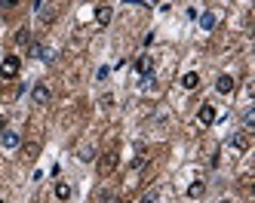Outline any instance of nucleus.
<instances>
[{
    "label": "nucleus",
    "mask_w": 255,
    "mask_h": 203,
    "mask_svg": "<svg viewBox=\"0 0 255 203\" xmlns=\"http://www.w3.org/2000/svg\"><path fill=\"white\" fill-rule=\"evenodd\" d=\"M135 71L141 74V77H151V74H154V59H151L148 52H144V55H138V59H135Z\"/></svg>",
    "instance_id": "6"
},
{
    "label": "nucleus",
    "mask_w": 255,
    "mask_h": 203,
    "mask_svg": "<svg viewBox=\"0 0 255 203\" xmlns=\"http://www.w3.org/2000/svg\"><path fill=\"white\" fill-rule=\"evenodd\" d=\"M117 163H120V154H117V151H105V154L96 160V166H99V176H111V173L117 170Z\"/></svg>",
    "instance_id": "1"
},
{
    "label": "nucleus",
    "mask_w": 255,
    "mask_h": 203,
    "mask_svg": "<svg viewBox=\"0 0 255 203\" xmlns=\"http://www.w3.org/2000/svg\"><path fill=\"white\" fill-rule=\"evenodd\" d=\"M181 86H185V89H197V86H200V74H197V71L181 74Z\"/></svg>",
    "instance_id": "10"
},
{
    "label": "nucleus",
    "mask_w": 255,
    "mask_h": 203,
    "mask_svg": "<svg viewBox=\"0 0 255 203\" xmlns=\"http://www.w3.org/2000/svg\"><path fill=\"white\" fill-rule=\"evenodd\" d=\"M19 145H22V136L15 133V129H3V133H0V148H3V151H15Z\"/></svg>",
    "instance_id": "3"
},
{
    "label": "nucleus",
    "mask_w": 255,
    "mask_h": 203,
    "mask_svg": "<svg viewBox=\"0 0 255 203\" xmlns=\"http://www.w3.org/2000/svg\"><path fill=\"white\" fill-rule=\"evenodd\" d=\"M234 86H237V80L231 77V74H218V80H215V89L222 92V96H231V92H234Z\"/></svg>",
    "instance_id": "7"
},
{
    "label": "nucleus",
    "mask_w": 255,
    "mask_h": 203,
    "mask_svg": "<svg viewBox=\"0 0 255 203\" xmlns=\"http://www.w3.org/2000/svg\"><path fill=\"white\" fill-rule=\"evenodd\" d=\"M215 117H218V114H215V108H212L209 102H203V105H200V111H197V120L203 123V126H212V123H215Z\"/></svg>",
    "instance_id": "5"
},
{
    "label": "nucleus",
    "mask_w": 255,
    "mask_h": 203,
    "mask_svg": "<svg viewBox=\"0 0 255 203\" xmlns=\"http://www.w3.org/2000/svg\"><path fill=\"white\" fill-rule=\"evenodd\" d=\"M252 123H255V114H252V108H249V111H246V117H243V133H249Z\"/></svg>",
    "instance_id": "15"
},
{
    "label": "nucleus",
    "mask_w": 255,
    "mask_h": 203,
    "mask_svg": "<svg viewBox=\"0 0 255 203\" xmlns=\"http://www.w3.org/2000/svg\"><path fill=\"white\" fill-rule=\"evenodd\" d=\"M77 157H80L83 163H93V160H96V148H93V145H86V148H80V154H77Z\"/></svg>",
    "instance_id": "14"
},
{
    "label": "nucleus",
    "mask_w": 255,
    "mask_h": 203,
    "mask_svg": "<svg viewBox=\"0 0 255 203\" xmlns=\"http://www.w3.org/2000/svg\"><path fill=\"white\" fill-rule=\"evenodd\" d=\"M126 3H132V0H126Z\"/></svg>",
    "instance_id": "22"
},
{
    "label": "nucleus",
    "mask_w": 255,
    "mask_h": 203,
    "mask_svg": "<svg viewBox=\"0 0 255 203\" xmlns=\"http://www.w3.org/2000/svg\"><path fill=\"white\" fill-rule=\"evenodd\" d=\"M19 68H22V62H19V55H3L0 59V77H15L19 74Z\"/></svg>",
    "instance_id": "2"
},
{
    "label": "nucleus",
    "mask_w": 255,
    "mask_h": 203,
    "mask_svg": "<svg viewBox=\"0 0 255 203\" xmlns=\"http://www.w3.org/2000/svg\"><path fill=\"white\" fill-rule=\"evenodd\" d=\"M3 129H6V120H3V117H0V133H3Z\"/></svg>",
    "instance_id": "19"
},
{
    "label": "nucleus",
    "mask_w": 255,
    "mask_h": 203,
    "mask_svg": "<svg viewBox=\"0 0 255 203\" xmlns=\"http://www.w3.org/2000/svg\"><path fill=\"white\" fill-rule=\"evenodd\" d=\"M200 28H203V31H212V28H215V12H203V15H200Z\"/></svg>",
    "instance_id": "13"
},
{
    "label": "nucleus",
    "mask_w": 255,
    "mask_h": 203,
    "mask_svg": "<svg viewBox=\"0 0 255 203\" xmlns=\"http://www.w3.org/2000/svg\"><path fill=\"white\" fill-rule=\"evenodd\" d=\"M157 200H160V194H157V191H148V194H144V200H141V203H157Z\"/></svg>",
    "instance_id": "18"
},
{
    "label": "nucleus",
    "mask_w": 255,
    "mask_h": 203,
    "mask_svg": "<svg viewBox=\"0 0 255 203\" xmlns=\"http://www.w3.org/2000/svg\"><path fill=\"white\" fill-rule=\"evenodd\" d=\"M0 203H6V200H3V197H0Z\"/></svg>",
    "instance_id": "20"
},
{
    "label": "nucleus",
    "mask_w": 255,
    "mask_h": 203,
    "mask_svg": "<svg viewBox=\"0 0 255 203\" xmlns=\"http://www.w3.org/2000/svg\"><path fill=\"white\" fill-rule=\"evenodd\" d=\"M228 148H234V151H246V148H249L246 133H234V136L228 139Z\"/></svg>",
    "instance_id": "9"
},
{
    "label": "nucleus",
    "mask_w": 255,
    "mask_h": 203,
    "mask_svg": "<svg viewBox=\"0 0 255 203\" xmlns=\"http://www.w3.org/2000/svg\"><path fill=\"white\" fill-rule=\"evenodd\" d=\"M203 194H206V185H203V182H194L191 188H188V197H191V200H197V197H203Z\"/></svg>",
    "instance_id": "12"
},
{
    "label": "nucleus",
    "mask_w": 255,
    "mask_h": 203,
    "mask_svg": "<svg viewBox=\"0 0 255 203\" xmlns=\"http://www.w3.org/2000/svg\"><path fill=\"white\" fill-rule=\"evenodd\" d=\"M222 203H231V200H222Z\"/></svg>",
    "instance_id": "21"
},
{
    "label": "nucleus",
    "mask_w": 255,
    "mask_h": 203,
    "mask_svg": "<svg viewBox=\"0 0 255 203\" xmlns=\"http://www.w3.org/2000/svg\"><path fill=\"white\" fill-rule=\"evenodd\" d=\"M111 18H114V9H111V6H105V3H102V6L96 9V22H99L102 28H105V25H111Z\"/></svg>",
    "instance_id": "8"
},
{
    "label": "nucleus",
    "mask_w": 255,
    "mask_h": 203,
    "mask_svg": "<svg viewBox=\"0 0 255 203\" xmlns=\"http://www.w3.org/2000/svg\"><path fill=\"white\" fill-rule=\"evenodd\" d=\"M15 43H31V31H28V28H22L19 34H15Z\"/></svg>",
    "instance_id": "16"
},
{
    "label": "nucleus",
    "mask_w": 255,
    "mask_h": 203,
    "mask_svg": "<svg viewBox=\"0 0 255 203\" xmlns=\"http://www.w3.org/2000/svg\"><path fill=\"white\" fill-rule=\"evenodd\" d=\"M19 3H22V0H0V6H3V9H15Z\"/></svg>",
    "instance_id": "17"
},
{
    "label": "nucleus",
    "mask_w": 255,
    "mask_h": 203,
    "mask_svg": "<svg viewBox=\"0 0 255 203\" xmlns=\"http://www.w3.org/2000/svg\"><path fill=\"white\" fill-rule=\"evenodd\" d=\"M56 200H71V185L68 182H56Z\"/></svg>",
    "instance_id": "11"
},
{
    "label": "nucleus",
    "mask_w": 255,
    "mask_h": 203,
    "mask_svg": "<svg viewBox=\"0 0 255 203\" xmlns=\"http://www.w3.org/2000/svg\"><path fill=\"white\" fill-rule=\"evenodd\" d=\"M49 99H52V92H49L46 83H37V86L31 89V102H34V105H46Z\"/></svg>",
    "instance_id": "4"
}]
</instances>
